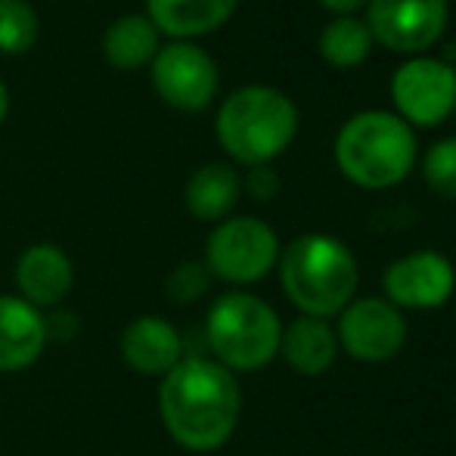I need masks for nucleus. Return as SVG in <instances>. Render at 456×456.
Returning a JSON list of instances; mask_svg holds the SVG:
<instances>
[{"mask_svg":"<svg viewBox=\"0 0 456 456\" xmlns=\"http://www.w3.org/2000/svg\"><path fill=\"white\" fill-rule=\"evenodd\" d=\"M391 112L410 127H438L456 112V66L432 53L407 56L388 81Z\"/></svg>","mask_w":456,"mask_h":456,"instance_id":"obj_7","label":"nucleus"},{"mask_svg":"<svg viewBox=\"0 0 456 456\" xmlns=\"http://www.w3.org/2000/svg\"><path fill=\"white\" fill-rule=\"evenodd\" d=\"M6 115H10V87H6L4 78H0V125L6 121Z\"/></svg>","mask_w":456,"mask_h":456,"instance_id":"obj_25","label":"nucleus"},{"mask_svg":"<svg viewBox=\"0 0 456 456\" xmlns=\"http://www.w3.org/2000/svg\"><path fill=\"white\" fill-rule=\"evenodd\" d=\"M280 357L298 376H323L338 357L336 326L320 317H295L289 326H282Z\"/></svg>","mask_w":456,"mask_h":456,"instance_id":"obj_16","label":"nucleus"},{"mask_svg":"<svg viewBox=\"0 0 456 456\" xmlns=\"http://www.w3.org/2000/svg\"><path fill=\"white\" fill-rule=\"evenodd\" d=\"M422 181L441 199L456 202V137H441L422 156Z\"/></svg>","mask_w":456,"mask_h":456,"instance_id":"obj_21","label":"nucleus"},{"mask_svg":"<svg viewBox=\"0 0 456 456\" xmlns=\"http://www.w3.org/2000/svg\"><path fill=\"white\" fill-rule=\"evenodd\" d=\"M236 10L240 0H146V16L171 41H199L224 28Z\"/></svg>","mask_w":456,"mask_h":456,"instance_id":"obj_15","label":"nucleus"},{"mask_svg":"<svg viewBox=\"0 0 456 456\" xmlns=\"http://www.w3.org/2000/svg\"><path fill=\"white\" fill-rule=\"evenodd\" d=\"M338 351L357 363H388L407 345V314L382 295L354 298L338 314Z\"/></svg>","mask_w":456,"mask_h":456,"instance_id":"obj_10","label":"nucleus"},{"mask_svg":"<svg viewBox=\"0 0 456 456\" xmlns=\"http://www.w3.org/2000/svg\"><path fill=\"white\" fill-rule=\"evenodd\" d=\"M336 168L361 190H391L419 162V137L391 109H363L345 118L332 143Z\"/></svg>","mask_w":456,"mask_h":456,"instance_id":"obj_3","label":"nucleus"},{"mask_svg":"<svg viewBox=\"0 0 456 456\" xmlns=\"http://www.w3.org/2000/svg\"><path fill=\"white\" fill-rule=\"evenodd\" d=\"M50 345L47 317L19 295H0V372H22Z\"/></svg>","mask_w":456,"mask_h":456,"instance_id":"obj_14","label":"nucleus"},{"mask_svg":"<svg viewBox=\"0 0 456 456\" xmlns=\"http://www.w3.org/2000/svg\"><path fill=\"white\" fill-rule=\"evenodd\" d=\"M282 295L301 317L332 320L357 298L361 267L348 246L330 233H301L276 261Z\"/></svg>","mask_w":456,"mask_h":456,"instance_id":"obj_2","label":"nucleus"},{"mask_svg":"<svg viewBox=\"0 0 456 456\" xmlns=\"http://www.w3.org/2000/svg\"><path fill=\"white\" fill-rule=\"evenodd\" d=\"M323 10H330L332 16H357L366 6V0H317Z\"/></svg>","mask_w":456,"mask_h":456,"instance_id":"obj_24","label":"nucleus"},{"mask_svg":"<svg viewBox=\"0 0 456 456\" xmlns=\"http://www.w3.org/2000/svg\"><path fill=\"white\" fill-rule=\"evenodd\" d=\"M162 35L146 12H125L102 31V56L118 72H137L156 60Z\"/></svg>","mask_w":456,"mask_h":456,"instance_id":"obj_18","label":"nucleus"},{"mask_svg":"<svg viewBox=\"0 0 456 456\" xmlns=\"http://www.w3.org/2000/svg\"><path fill=\"white\" fill-rule=\"evenodd\" d=\"M363 22L379 47L401 56H422L444 37L451 22L447 0H366Z\"/></svg>","mask_w":456,"mask_h":456,"instance_id":"obj_8","label":"nucleus"},{"mask_svg":"<svg viewBox=\"0 0 456 456\" xmlns=\"http://www.w3.org/2000/svg\"><path fill=\"white\" fill-rule=\"evenodd\" d=\"M41 19L28 0H0V53L22 56L37 44Z\"/></svg>","mask_w":456,"mask_h":456,"instance_id":"obj_20","label":"nucleus"},{"mask_svg":"<svg viewBox=\"0 0 456 456\" xmlns=\"http://www.w3.org/2000/svg\"><path fill=\"white\" fill-rule=\"evenodd\" d=\"M295 100L273 85H242L221 102L215 137L236 165H273L298 137Z\"/></svg>","mask_w":456,"mask_h":456,"instance_id":"obj_4","label":"nucleus"},{"mask_svg":"<svg viewBox=\"0 0 456 456\" xmlns=\"http://www.w3.org/2000/svg\"><path fill=\"white\" fill-rule=\"evenodd\" d=\"M159 416L168 438L183 451H221L240 428V379L211 357L186 354L159 382Z\"/></svg>","mask_w":456,"mask_h":456,"instance_id":"obj_1","label":"nucleus"},{"mask_svg":"<svg viewBox=\"0 0 456 456\" xmlns=\"http://www.w3.org/2000/svg\"><path fill=\"white\" fill-rule=\"evenodd\" d=\"M280 252V236L265 217L230 215L208 233L202 261L215 280L233 289H246L276 271Z\"/></svg>","mask_w":456,"mask_h":456,"instance_id":"obj_6","label":"nucleus"},{"mask_svg":"<svg viewBox=\"0 0 456 456\" xmlns=\"http://www.w3.org/2000/svg\"><path fill=\"white\" fill-rule=\"evenodd\" d=\"M372 47H376V41H372L361 16H332L317 41L320 60L338 72H351V69L363 66L372 56Z\"/></svg>","mask_w":456,"mask_h":456,"instance_id":"obj_19","label":"nucleus"},{"mask_svg":"<svg viewBox=\"0 0 456 456\" xmlns=\"http://www.w3.org/2000/svg\"><path fill=\"white\" fill-rule=\"evenodd\" d=\"M16 295L37 311H56L75 289V265L53 242H35L22 248L16 261Z\"/></svg>","mask_w":456,"mask_h":456,"instance_id":"obj_13","label":"nucleus"},{"mask_svg":"<svg viewBox=\"0 0 456 456\" xmlns=\"http://www.w3.org/2000/svg\"><path fill=\"white\" fill-rule=\"evenodd\" d=\"M118 354L125 366L150 379H162L186 357L183 336L168 317L143 314L134 317L118 336Z\"/></svg>","mask_w":456,"mask_h":456,"instance_id":"obj_12","label":"nucleus"},{"mask_svg":"<svg viewBox=\"0 0 456 456\" xmlns=\"http://www.w3.org/2000/svg\"><path fill=\"white\" fill-rule=\"evenodd\" d=\"M282 320L271 301L230 289L205 314V342L211 361L230 372H258L280 357Z\"/></svg>","mask_w":456,"mask_h":456,"instance_id":"obj_5","label":"nucleus"},{"mask_svg":"<svg viewBox=\"0 0 456 456\" xmlns=\"http://www.w3.org/2000/svg\"><path fill=\"white\" fill-rule=\"evenodd\" d=\"M242 196V177L233 165L208 162L190 175L183 186V205L196 221L221 224L233 215Z\"/></svg>","mask_w":456,"mask_h":456,"instance_id":"obj_17","label":"nucleus"},{"mask_svg":"<svg viewBox=\"0 0 456 456\" xmlns=\"http://www.w3.org/2000/svg\"><path fill=\"white\" fill-rule=\"evenodd\" d=\"M152 87L177 112H202L221 91L217 60L196 41H168L150 62Z\"/></svg>","mask_w":456,"mask_h":456,"instance_id":"obj_9","label":"nucleus"},{"mask_svg":"<svg viewBox=\"0 0 456 456\" xmlns=\"http://www.w3.org/2000/svg\"><path fill=\"white\" fill-rule=\"evenodd\" d=\"M382 292V298H388L403 314L438 311L456 292V267L444 252L416 248L385 267Z\"/></svg>","mask_w":456,"mask_h":456,"instance_id":"obj_11","label":"nucleus"},{"mask_svg":"<svg viewBox=\"0 0 456 456\" xmlns=\"http://www.w3.org/2000/svg\"><path fill=\"white\" fill-rule=\"evenodd\" d=\"M280 190H282V181L273 165H255V168H248L246 177H242V192H248L255 202H271V199L280 196Z\"/></svg>","mask_w":456,"mask_h":456,"instance_id":"obj_23","label":"nucleus"},{"mask_svg":"<svg viewBox=\"0 0 456 456\" xmlns=\"http://www.w3.org/2000/svg\"><path fill=\"white\" fill-rule=\"evenodd\" d=\"M215 276L205 267V261H181L171 267L168 280H165V295L175 305H196L208 295Z\"/></svg>","mask_w":456,"mask_h":456,"instance_id":"obj_22","label":"nucleus"}]
</instances>
